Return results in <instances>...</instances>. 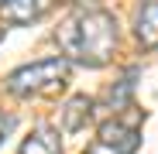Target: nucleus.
I'll list each match as a JSON object with an SVG mask.
<instances>
[{"label": "nucleus", "mask_w": 158, "mask_h": 154, "mask_svg": "<svg viewBox=\"0 0 158 154\" xmlns=\"http://www.w3.org/2000/svg\"><path fill=\"white\" fill-rule=\"evenodd\" d=\"M59 45L76 62H83L89 69H100L117 51V17L103 7L76 10L59 28Z\"/></svg>", "instance_id": "obj_1"}, {"label": "nucleus", "mask_w": 158, "mask_h": 154, "mask_svg": "<svg viewBox=\"0 0 158 154\" xmlns=\"http://www.w3.org/2000/svg\"><path fill=\"white\" fill-rule=\"evenodd\" d=\"M65 79H69V58L65 55H52V58H38L31 65L14 69L7 79H4V89L10 96L28 99V96H38V93L59 89Z\"/></svg>", "instance_id": "obj_2"}, {"label": "nucleus", "mask_w": 158, "mask_h": 154, "mask_svg": "<svg viewBox=\"0 0 158 154\" xmlns=\"http://www.w3.org/2000/svg\"><path fill=\"white\" fill-rule=\"evenodd\" d=\"M89 116H93V99L89 96H72L59 113V127H62V134H79L89 123Z\"/></svg>", "instance_id": "obj_3"}, {"label": "nucleus", "mask_w": 158, "mask_h": 154, "mask_svg": "<svg viewBox=\"0 0 158 154\" xmlns=\"http://www.w3.org/2000/svg\"><path fill=\"white\" fill-rule=\"evenodd\" d=\"M134 38L144 48H158V0H144L134 10Z\"/></svg>", "instance_id": "obj_4"}, {"label": "nucleus", "mask_w": 158, "mask_h": 154, "mask_svg": "<svg viewBox=\"0 0 158 154\" xmlns=\"http://www.w3.org/2000/svg\"><path fill=\"white\" fill-rule=\"evenodd\" d=\"M100 140L117 147L120 154H134L138 144H141V134L131 130V127H124L120 120H107V123H100Z\"/></svg>", "instance_id": "obj_5"}, {"label": "nucleus", "mask_w": 158, "mask_h": 154, "mask_svg": "<svg viewBox=\"0 0 158 154\" xmlns=\"http://www.w3.org/2000/svg\"><path fill=\"white\" fill-rule=\"evenodd\" d=\"M45 10V0H4L0 4V21L4 24H31Z\"/></svg>", "instance_id": "obj_6"}, {"label": "nucleus", "mask_w": 158, "mask_h": 154, "mask_svg": "<svg viewBox=\"0 0 158 154\" xmlns=\"http://www.w3.org/2000/svg\"><path fill=\"white\" fill-rule=\"evenodd\" d=\"M21 154H62L59 130H52V127H35V130L24 137Z\"/></svg>", "instance_id": "obj_7"}, {"label": "nucleus", "mask_w": 158, "mask_h": 154, "mask_svg": "<svg viewBox=\"0 0 158 154\" xmlns=\"http://www.w3.org/2000/svg\"><path fill=\"white\" fill-rule=\"evenodd\" d=\"M134 79H138V69H127V75L110 89L107 103H110V110H124L127 103H131V93H134Z\"/></svg>", "instance_id": "obj_8"}, {"label": "nucleus", "mask_w": 158, "mask_h": 154, "mask_svg": "<svg viewBox=\"0 0 158 154\" xmlns=\"http://www.w3.org/2000/svg\"><path fill=\"white\" fill-rule=\"evenodd\" d=\"M86 154H120V151H117V147H110V144H103V140H96Z\"/></svg>", "instance_id": "obj_9"}, {"label": "nucleus", "mask_w": 158, "mask_h": 154, "mask_svg": "<svg viewBox=\"0 0 158 154\" xmlns=\"http://www.w3.org/2000/svg\"><path fill=\"white\" fill-rule=\"evenodd\" d=\"M14 127V116H7V113H0V144H4V137H7V130Z\"/></svg>", "instance_id": "obj_10"}, {"label": "nucleus", "mask_w": 158, "mask_h": 154, "mask_svg": "<svg viewBox=\"0 0 158 154\" xmlns=\"http://www.w3.org/2000/svg\"><path fill=\"white\" fill-rule=\"evenodd\" d=\"M59 4H69V0H59Z\"/></svg>", "instance_id": "obj_11"}, {"label": "nucleus", "mask_w": 158, "mask_h": 154, "mask_svg": "<svg viewBox=\"0 0 158 154\" xmlns=\"http://www.w3.org/2000/svg\"><path fill=\"white\" fill-rule=\"evenodd\" d=\"M0 4H4V0H0Z\"/></svg>", "instance_id": "obj_12"}]
</instances>
